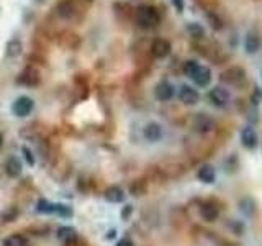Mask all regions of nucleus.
<instances>
[{
    "instance_id": "bb28decb",
    "label": "nucleus",
    "mask_w": 262,
    "mask_h": 246,
    "mask_svg": "<svg viewBox=\"0 0 262 246\" xmlns=\"http://www.w3.org/2000/svg\"><path fill=\"white\" fill-rule=\"evenodd\" d=\"M261 76H262V73H261Z\"/></svg>"
},
{
    "instance_id": "a211bd4d",
    "label": "nucleus",
    "mask_w": 262,
    "mask_h": 246,
    "mask_svg": "<svg viewBox=\"0 0 262 246\" xmlns=\"http://www.w3.org/2000/svg\"><path fill=\"white\" fill-rule=\"evenodd\" d=\"M3 246H28V240L23 235H10L3 240Z\"/></svg>"
},
{
    "instance_id": "ddd939ff",
    "label": "nucleus",
    "mask_w": 262,
    "mask_h": 246,
    "mask_svg": "<svg viewBox=\"0 0 262 246\" xmlns=\"http://www.w3.org/2000/svg\"><path fill=\"white\" fill-rule=\"evenodd\" d=\"M197 177H198V181H202L203 184H213L215 181H217V171H215L213 166L205 164V166L198 169Z\"/></svg>"
},
{
    "instance_id": "6ab92c4d",
    "label": "nucleus",
    "mask_w": 262,
    "mask_h": 246,
    "mask_svg": "<svg viewBox=\"0 0 262 246\" xmlns=\"http://www.w3.org/2000/svg\"><path fill=\"white\" fill-rule=\"evenodd\" d=\"M58 238H59L63 243L74 242V240H75V230L71 228V227H61L59 232H58Z\"/></svg>"
},
{
    "instance_id": "b1692460",
    "label": "nucleus",
    "mask_w": 262,
    "mask_h": 246,
    "mask_svg": "<svg viewBox=\"0 0 262 246\" xmlns=\"http://www.w3.org/2000/svg\"><path fill=\"white\" fill-rule=\"evenodd\" d=\"M116 246H133V242L130 238H123L120 243H118Z\"/></svg>"
},
{
    "instance_id": "f3484780",
    "label": "nucleus",
    "mask_w": 262,
    "mask_h": 246,
    "mask_svg": "<svg viewBox=\"0 0 262 246\" xmlns=\"http://www.w3.org/2000/svg\"><path fill=\"white\" fill-rule=\"evenodd\" d=\"M105 199L112 204H118V202H123V199H125V194L120 187L113 186V187H109L105 191Z\"/></svg>"
},
{
    "instance_id": "dca6fc26",
    "label": "nucleus",
    "mask_w": 262,
    "mask_h": 246,
    "mask_svg": "<svg viewBox=\"0 0 262 246\" xmlns=\"http://www.w3.org/2000/svg\"><path fill=\"white\" fill-rule=\"evenodd\" d=\"M200 215H202L205 222H215L220 217V210L213 204H203L200 207Z\"/></svg>"
},
{
    "instance_id": "20e7f679",
    "label": "nucleus",
    "mask_w": 262,
    "mask_h": 246,
    "mask_svg": "<svg viewBox=\"0 0 262 246\" xmlns=\"http://www.w3.org/2000/svg\"><path fill=\"white\" fill-rule=\"evenodd\" d=\"M208 100L212 102V105L217 107V109H225V107L229 105L231 94L228 89H225L222 85H217L208 92Z\"/></svg>"
},
{
    "instance_id": "9b49d317",
    "label": "nucleus",
    "mask_w": 262,
    "mask_h": 246,
    "mask_svg": "<svg viewBox=\"0 0 262 246\" xmlns=\"http://www.w3.org/2000/svg\"><path fill=\"white\" fill-rule=\"evenodd\" d=\"M244 69L243 68H229V69H226L225 73L222 74V81L226 82V84H239L241 81L244 79Z\"/></svg>"
},
{
    "instance_id": "f8f14e48",
    "label": "nucleus",
    "mask_w": 262,
    "mask_h": 246,
    "mask_svg": "<svg viewBox=\"0 0 262 246\" xmlns=\"http://www.w3.org/2000/svg\"><path fill=\"white\" fill-rule=\"evenodd\" d=\"M143 135H145V138L148 141L156 143L162 138V126L156 122H150L145 126V130H143Z\"/></svg>"
},
{
    "instance_id": "5701e85b",
    "label": "nucleus",
    "mask_w": 262,
    "mask_h": 246,
    "mask_svg": "<svg viewBox=\"0 0 262 246\" xmlns=\"http://www.w3.org/2000/svg\"><path fill=\"white\" fill-rule=\"evenodd\" d=\"M22 151L25 153V158H27V163L30 164V166H33V164H35V158H33V155H32V151H30L27 146H23V148H22Z\"/></svg>"
},
{
    "instance_id": "aec40b11",
    "label": "nucleus",
    "mask_w": 262,
    "mask_h": 246,
    "mask_svg": "<svg viewBox=\"0 0 262 246\" xmlns=\"http://www.w3.org/2000/svg\"><path fill=\"white\" fill-rule=\"evenodd\" d=\"M22 53V43L18 40H12L7 43V56L10 58H17V56Z\"/></svg>"
},
{
    "instance_id": "4be33fe9",
    "label": "nucleus",
    "mask_w": 262,
    "mask_h": 246,
    "mask_svg": "<svg viewBox=\"0 0 262 246\" xmlns=\"http://www.w3.org/2000/svg\"><path fill=\"white\" fill-rule=\"evenodd\" d=\"M241 207V212H243L244 215H248V217H253V215L256 213V204L251 201V199H243L239 204Z\"/></svg>"
},
{
    "instance_id": "f03ea898",
    "label": "nucleus",
    "mask_w": 262,
    "mask_h": 246,
    "mask_svg": "<svg viewBox=\"0 0 262 246\" xmlns=\"http://www.w3.org/2000/svg\"><path fill=\"white\" fill-rule=\"evenodd\" d=\"M136 22L141 28H156L161 23V15H159L157 8L152 5H141L136 10Z\"/></svg>"
},
{
    "instance_id": "9d476101",
    "label": "nucleus",
    "mask_w": 262,
    "mask_h": 246,
    "mask_svg": "<svg viewBox=\"0 0 262 246\" xmlns=\"http://www.w3.org/2000/svg\"><path fill=\"white\" fill-rule=\"evenodd\" d=\"M193 128L200 133H208L215 128V122L207 114H197L193 119Z\"/></svg>"
},
{
    "instance_id": "412c9836",
    "label": "nucleus",
    "mask_w": 262,
    "mask_h": 246,
    "mask_svg": "<svg viewBox=\"0 0 262 246\" xmlns=\"http://www.w3.org/2000/svg\"><path fill=\"white\" fill-rule=\"evenodd\" d=\"M187 32L192 38H203L205 37V30L200 23H188L187 25Z\"/></svg>"
},
{
    "instance_id": "39448f33",
    "label": "nucleus",
    "mask_w": 262,
    "mask_h": 246,
    "mask_svg": "<svg viewBox=\"0 0 262 246\" xmlns=\"http://www.w3.org/2000/svg\"><path fill=\"white\" fill-rule=\"evenodd\" d=\"M33 109H35V102H33L32 97H28V95L18 97V99L15 100L13 105H12L13 115L15 117H20V119H23V117H28L33 112Z\"/></svg>"
},
{
    "instance_id": "6e6552de",
    "label": "nucleus",
    "mask_w": 262,
    "mask_h": 246,
    "mask_svg": "<svg viewBox=\"0 0 262 246\" xmlns=\"http://www.w3.org/2000/svg\"><path fill=\"white\" fill-rule=\"evenodd\" d=\"M171 49H172L171 43H169L167 40H164V38H156L152 41V44H151V53L159 59L167 58V56L171 54Z\"/></svg>"
},
{
    "instance_id": "4468645a",
    "label": "nucleus",
    "mask_w": 262,
    "mask_h": 246,
    "mask_svg": "<svg viewBox=\"0 0 262 246\" xmlns=\"http://www.w3.org/2000/svg\"><path fill=\"white\" fill-rule=\"evenodd\" d=\"M261 38L258 37L256 33H248V37H246L244 40V49H246V53L248 54H256L258 51L261 49Z\"/></svg>"
},
{
    "instance_id": "2eb2a0df",
    "label": "nucleus",
    "mask_w": 262,
    "mask_h": 246,
    "mask_svg": "<svg viewBox=\"0 0 262 246\" xmlns=\"http://www.w3.org/2000/svg\"><path fill=\"white\" fill-rule=\"evenodd\" d=\"M5 172L8 174L10 177H18L22 174V161L15 156H10L7 161H5Z\"/></svg>"
},
{
    "instance_id": "1a4fd4ad",
    "label": "nucleus",
    "mask_w": 262,
    "mask_h": 246,
    "mask_svg": "<svg viewBox=\"0 0 262 246\" xmlns=\"http://www.w3.org/2000/svg\"><path fill=\"white\" fill-rule=\"evenodd\" d=\"M241 143H243V146L246 150H254V148L259 145L258 131H256L253 126H246L244 130L241 131Z\"/></svg>"
},
{
    "instance_id": "a878e982",
    "label": "nucleus",
    "mask_w": 262,
    "mask_h": 246,
    "mask_svg": "<svg viewBox=\"0 0 262 246\" xmlns=\"http://www.w3.org/2000/svg\"><path fill=\"white\" fill-rule=\"evenodd\" d=\"M3 145V136H2V133H0V146Z\"/></svg>"
},
{
    "instance_id": "7ed1b4c3",
    "label": "nucleus",
    "mask_w": 262,
    "mask_h": 246,
    "mask_svg": "<svg viewBox=\"0 0 262 246\" xmlns=\"http://www.w3.org/2000/svg\"><path fill=\"white\" fill-rule=\"evenodd\" d=\"M37 210L39 213H56V215H61V217H66L69 218L71 215H73V210L68 205H63V204H53L49 201H39L38 202V207Z\"/></svg>"
},
{
    "instance_id": "393cba45",
    "label": "nucleus",
    "mask_w": 262,
    "mask_h": 246,
    "mask_svg": "<svg viewBox=\"0 0 262 246\" xmlns=\"http://www.w3.org/2000/svg\"><path fill=\"white\" fill-rule=\"evenodd\" d=\"M256 95H258V99H259V100H262V92H261L259 87H256Z\"/></svg>"
},
{
    "instance_id": "f257e3e1",
    "label": "nucleus",
    "mask_w": 262,
    "mask_h": 246,
    "mask_svg": "<svg viewBox=\"0 0 262 246\" xmlns=\"http://www.w3.org/2000/svg\"><path fill=\"white\" fill-rule=\"evenodd\" d=\"M184 73H186L190 79H192L198 87H207L212 82V71L207 66L198 64L197 61H187L184 64Z\"/></svg>"
},
{
    "instance_id": "423d86ee",
    "label": "nucleus",
    "mask_w": 262,
    "mask_h": 246,
    "mask_svg": "<svg viewBox=\"0 0 262 246\" xmlns=\"http://www.w3.org/2000/svg\"><path fill=\"white\" fill-rule=\"evenodd\" d=\"M179 100L186 105H195L200 100V94L193 89L192 85L184 84L179 87Z\"/></svg>"
},
{
    "instance_id": "0eeeda50",
    "label": "nucleus",
    "mask_w": 262,
    "mask_h": 246,
    "mask_svg": "<svg viewBox=\"0 0 262 246\" xmlns=\"http://www.w3.org/2000/svg\"><path fill=\"white\" fill-rule=\"evenodd\" d=\"M154 95H156L157 100L167 102L176 95V89H174V85L171 84V82L162 81V82H159V84L156 85V89H154Z\"/></svg>"
}]
</instances>
